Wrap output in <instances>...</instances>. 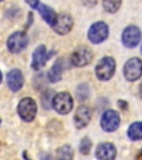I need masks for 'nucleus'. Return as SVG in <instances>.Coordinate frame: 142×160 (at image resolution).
Returning <instances> with one entry per match:
<instances>
[{
	"label": "nucleus",
	"mask_w": 142,
	"mask_h": 160,
	"mask_svg": "<svg viewBox=\"0 0 142 160\" xmlns=\"http://www.w3.org/2000/svg\"><path fill=\"white\" fill-rule=\"evenodd\" d=\"M115 71V61L112 57H103L95 66V75L101 81H108L113 77Z\"/></svg>",
	"instance_id": "nucleus-1"
},
{
	"label": "nucleus",
	"mask_w": 142,
	"mask_h": 160,
	"mask_svg": "<svg viewBox=\"0 0 142 160\" xmlns=\"http://www.w3.org/2000/svg\"><path fill=\"white\" fill-rule=\"evenodd\" d=\"M18 113L23 121L30 122L36 118L37 115V105L32 98L27 97L20 100L18 105Z\"/></svg>",
	"instance_id": "nucleus-2"
},
{
	"label": "nucleus",
	"mask_w": 142,
	"mask_h": 160,
	"mask_svg": "<svg viewBox=\"0 0 142 160\" xmlns=\"http://www.w3.org/2000/svg\"><path fill=\"white\" fill-rule=\"evenodd\" d=\"M123 75L128 81H137L142 76V60L138 57L129 59L123 67Z\"/></svg>",
	"instance_id": "nucleus-3"
},
{
	"label": "nucleus",
	"mask_w": 142,
	"mask_h": 160,
	"mask_svg": "<svg viewBox=\"0 0 142 160\" xmlns=\"http://www.w3.org/2000/svg\"><path fill=\"white\" fill-rule=\"evenodd\" d=\"M52 107L60 115L69 113L73 107V99L69 92H59L52 98Z\"/></svg>",
	"instance_id": "nucleus-4"
},
{
	"label": "nucleus",
	"mask_w": 142,
	"mask_h": 160,
	"mask_svg": "<svg viewBox=\"0 0 142 160\" xmlns=\"http://www.w3.org/2000/svg\"><path fill=\"white\" fill-rule=\"evenodd\" d=\"M93 59L92 50L87 46H80L71 53V63L76 67H85L89 65Z\"/></svg>",
	"instance_id": "nucleus-5"
},
{
	"label": "nucleus",
	"mask_w": 142,
	"mask_h": 160,
	"mask_svg": "<svg viewBox=\"0 0 142 160\" xmlns=\"http://www.w3.org/2000/svg\"><path fill=\"white\" fill-rule=\"evenodd\" d=\"M109 36V27L103 21H98L90 27L88 31V38L92 43L103 42Z\"/></svg>",
	"instance_id": "nucleus-6"
},
{
	"label": "nucleus",
	"mask_w": 142,
	"mask_h": 160,
	"mask_svg": "<svg viewBox=\"0 0 142 160\" xmlns=\"http://www.w3.org/2000/svg\"><path fill=\"white\" fill-rule=\"evenodd\" d=\"M28 36L23 31H17L13 32L7 40V47L10 52L19 53L22 51L28 45Z\"/></svg>",
	"instance_id": "nucleus-7"
},
{
	"label": "nucleus",
	"mask_w": 142,
	"mask_h": 160,
	"mask_svg": "<svg viewBox=\"0 0 142 160\" xmlns=\"http://www.w3.org/2000/svg\"><path fill=\"white\" fill-rule=\"evenodd\" d=\"M121 119H120L119 113L115 110H107L105 111L100 120L101 128L105 132H113L119 128Z\"/></svg>",
	"instance_id": "nucleus-8"
},
{
	"label": "nucleus",
	"mask_w": 142,
	"mask_h": 160,
	"mask_svg": "<svg viewBox=\"0 0 142 160\" xmlns=\"http://www.w3.org/2000/svg\"><path fill=\"white\" fill-rule=\"evenodd\" d=\"M141 40V30L137 26H128L122 32V43L127 48H135Z\"/></svg>",
	"instance_id": "nucleus-9"
},
{
	"label": "nucleus",
	"mask_w": 142,
	"mask_h": 160,
	"mask_svg": "<svg viewBox=\"0 0 142 160\" xmlns=\"http://www.w3.org/2000/svg\"><path fill=\"white\" fill-rule=\"evenodd\" d=\"M95 157L98 160H115L117 157V149L113 143L102 142L97 147Z\"/></svg>",
	"instance_id": "nucleus-10"
},
{
	"label": "nucleus",
	"mask_w": 142,
	"mask_h": 160,
	"mask_svg": "<svg viewBox=\"0 0 142 160\" xmlns=\"http://www.w3.org/2000/svg\"><path fill=\"white\" fill-rule=\"evenodd\" d=\"M73 26V19L72 17L68 13H61V15L58 16L57 21H56L55 26H53V29L59 35H66L72 29Z\"/></svg>",
	"instance_id": "nucleus-11"
},
{
	"label": "nucleus",
	"mask_w": 142,
	"mask_h": 160,
	"mask_svg": "<svg viewBox=\"0 0 142 160\" xmlns=\"http://www.w3.org/2000/svg\"><path fill=\"white\" fill-rule=\"evenodd\" d=\"M92 111L87 106H81L78 108L75 115V125L78 129H82L89 125L90 120H91Z\"/></svg>",
	"instance_id": "nucleus-12"
},
{
	"label": "nucleus",
	"mask_w": 142,
	"mask_h": 160,
	"mask_svg": "<svg viewBox=\"0 0 142 160\" xmlns=\"http://www.w3.org/2000/svg\"><path fill=\"white\" fill-rule=\"evenodd\" d=\"M51 53H49L47 51V48L45 45H40L39 47H37V49L33 51V56H32V68L35 70H39L41 67L46 65L47 60L50 58Z\"/></svg>",
	"instance_id": "nucleus-13"
},
{
	"label": "nucleus",
	"mask_w": 142,
	"mask_h": 160,
	"mask_svg": "<svg viewBox=\"0 0 142 160\" xmlns=\"http://www.w3.org/2000/svg\"><path fill=\"white\" fill-rule=\"evenodd\" d=\"M7 83L9 89L12 91H19L23 86V75L19 69L10 70L7 75Z\"/></svg>",
	"instance_id": "nucleus-14"
},
{
	"label": "nucleus",
	"mask_w": 142,
	"mask_h": 160,
	"mask_svg": "<svg viewBox=\"0 0 142 160\" xmlns=\"http://www.w3.org/2000/svg\"><path fill=\"white\" fill-rule=\"evenodd\" d=\"M37 9L46 22L49 23L50 26H52L53 27L56 21H57V18H58V15L55 12V10H53L52 8H50L49 6L43 5V3H39Z\"/></svg>",
	"instance_id": "nucleus-15"
},
{
	"label": "nucleus",
	"mask_w": 142,
	"mask_h": 160,
	"mask_svg": "<svg viewBox=\"0 0 142 160\" xmlns=\"http://www.w3.org/2000/svg\"><path fill=\"white\" fill-rule=\"evenodd\" d=\"M61 61H62L61 59H58L48 72V79L51 82H58L62 77V62Z\"/></svg>",
	"instance_id": "nucleus-16"
},
{
	"label": "nucleus",
	"mask_w": 142,
	"mask_h": 160,
	"mask_svg": "<svg viewBox=\"0 0 142 160\" xmlns=\"http://www.w3.org/2000/svg\"><path fill=\"white\" fill-rule=\"evenodd\" d=\"M128 137L132 141L142 139V121H135L128 128Z\"/></svg>",
	"instance_id": "nucleus-17"
},
{
	"label": "nucleus",
	"mask_w": 142,
	"mask_h": 160,
	"mask_svg": "<svg viewBox=\"0 0 142 160\" xmlns=\"http://www.w3.org/2000/svg\"><path fill=\"white\" fill-rule=\"evenodd\" d=\"M72 158H73V150L70 146L65 145L57 150L58 160H72Z\"/></svg>",
	"instance_id": "nucleus-18"
},
{
	"label": "nucleus",
	"mask_w": 142,
	"mask_h": 160,
	"mask_svg": "<svg viewBox=\"0 0 142 160\" xmlns=\"http://www.w3.org/2000/svg\"><path fill=\"white\" fill-rule=\"evenodd\" d=\"M121 3L122 2H121V1H118V0H105V1L102 2V6L107 12L115 13L120 9Z\"/></svg>",
	"instance_id": "nucleus-19"
},
{
	"label": "nucleus",
	"mask_w": 142,
	"mask_h": 160,
	"mask_svg": "<svg viewBox=\"0 0 142 160\" xmlns=\"http://www.w3.org/2000/svg\"><path fill=\"white\" fill-rule=\"evenodd\" d=\"M91 147H92L91 140H90L88 137L83 138V139L81 140V142H80V146H79L80 152L82 153V155H88V153L90 152V150H91Z\"/></svg>",
	"instance_id": "nucleus-20"
},
{
	"label": "nucleus",
	"mask_w": 142,
	"mask_h": 160,
	"mask_svg": "<svg viewBox=\"0 0 142 160\" xmlns=\"http://www.w3.org/2000/svg\"><path fill=\"white\" fill-rule=\"evenodd\" d=\"M86 88V85H82V86H80L79 87V89H78V97H79V99H81V100H85V99H87V97H88V95L89 93H85V91L87 92V91H89V89H86L85 91H83V89Z\"/></svg>",
	"instance_id": "nucleus-21"
},
{
	"label": "nucleus",
	"mask_w": 142,
	"mask_h": 160,
	"mask_svg": "<svg viewBox=\"0 0 142 160\" xmlns=\"http://www.w3.org/2000/svg\"><path fill=\"white\" fill-rule=\"evenodd\" d=\"M118 105L125 110L128 108V102H125V101H123V100H119V101H118Z\"/></svg>",
	"instance_id": "nucleus-22"
},
{
	"label": "nucleus",
	"mask_w": 142,
	"mask_h": 160,
	"mask_svg": "<svg viewBox=\"0 0 142 160\" xmlns=\"http://www.w3.org/2000/svg\"><path fill=\"white\" fill-rule=\"evenodd\" d=\"M135 160H142V150L137 155V158H135Z\"/></svg>",
	"instance_id": "nucleus-23"
},
{
	"label": "nucleus",
	"mask_w": 142,
	"mask_h": 160,
	"mask_svg": "<svg viewBox=\"0 0 142 160\" xmlns=\"http://www.w3.org/2000/svg\"><path fill=\"white\" fill-rule=\"evenodd\" d=\"M139 95H140V97H141V99H142V82H141V85H140V87H139Z\"/></svg>",
	"instance_id": "nucleus-24"
},
{
	"label": "nucleus",
	"mask_w": 142,
	"mask_h": 160,
	"mask_svg": "<svg viewBox=\"0 0 142 160\" xmlns=\"http://www.w3.org/2000/svg\"><path fill=\"white\" fill-rule=\"evenodd\" d=\"M1 80H2V75H1V71H0V83H1Z\"/></svg>",
	"instance_id": "nucleus-25"
},
{
	"label": "nucleus",
	"mask_w": 142,
	"mask_h": 160,
	"mask_svg": "<svg viewBox=\"0 0 142 160\" xmlns=\"http://www.w3.org/2000/svg\"><path fill=\"white\" fill-rule=\"evenodd\" d=\"M141 52H142V46H141Z\"/></svg>",
	"instance_id": "nucleus-26"
},
{
	"label": "nucleus",
	"mask_w": 142,
	"mask_h": 160,
	"mask_svg": "<svg viewBox=\"0 0 142 160\" xmlns=\"http://www.w3.org/2000/svg\"><path fill=\"white\" fill-rule=\"evenodd\" d=\"M0 122H1V121H0Z\"/></svg>",
	"instance_id": "nucleus-27"
}]
</instances>
